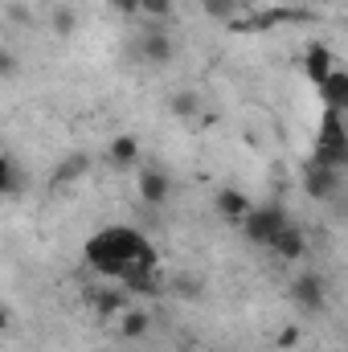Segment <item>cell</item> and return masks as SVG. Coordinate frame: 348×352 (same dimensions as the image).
I'll return each mask as SVG.
<instances>
[{
	"mask_svg": "<svg viewBox=\"0 0 348 352\" xmlns=\"http://www.w3.org/2000/svg\"><path fill=\"white\" fill-rule=\"evenodd\" d=\"M87 263L119 283H131L135 291H152V274H156V254L148 246V238L131 226H111L98 230L87 242Z\"/></svg>",
	"mask_w": 348,
	"mask_h": 352,
	"instance_id": "cell-1",
	"label": "cell"
},
{
	"mask_svg": "<svg viewBox=\"0 0 348 352\" xmlns=\"http://www.w3.org/2000/svg\"><path fill=\"white\" fill-rule=\"evenodd\" d=\"M242 226H246V238H250V242H259V246H274V238H279L291 221H287L283 205H254L250 217H246Z\"/></svg>",
	"mask_w": 348,
	"mask_h": 352,
	"instance_id": "cell-2",
	"label": "cell"
},
{
	"mask_svg": "<svg viewBox=\"0 0 348 352\" xmlns=\"http://www.w3.org/2000/svg\"><path fill=\"white\" fill-rule=\"evenodd\" d=\"M303 188H307V197L312 201H332L336 192H340V168H328V164H307V173H303Z\"/></svg>",
	"mask_w": 348,
	"mask_h": 352,
	"instance_id": "cell-3",
	"label": "cell"
},
{
	"mask_svg": "<svg viewBox=\"0 0 348 352\" xmlns=\"http://www.w3.org/2000/svg\"><path fill=\"white\" fill-rule=\"evenodd\" d=\"M291 299H295L303 311H324V278H320V274H295Z\"/></svg>",
	"mask_w": 348,
	"mask_h": 352,
	"instance_id": "cell-4",
	"label": "cell"
},
{
	"mask_svg": "<svg viewBox=\"0 0 348 352\" xmlns=\"http://www.w3.org/2000/svg\"><path fill=\"white\" fill-rule=\"evenodd\" d=\"M135 188H140V201L144 205H164L168 192H173V180H168V173H160V168H144V173L135 176Z\"/></svg>",
	"mask_w": 348,
	"mask_h": 352,
	"instance_id": "cell-5",
	"label": "cell"
},
{
	"mask_svg": "<svg viewBox=\"0 0 348 352\" xmlns=\"http://www.w3.org/2000/svg\"><path fill=\"white\" fill-rule=\"evenodd\" d=\"M320 94H324V107H328V111L348 115V74L332 70V74H328V82H320Z\"/></svg>",
	"mask_w": 348,
	"mask_h": 352,
	"instance_id": "cell-6",
	"label": "cell"
},
{
	"mask_svg": "<svg viewBox=\"0 0 348 352\" xmlns=\"http://www.w3.org/2000/svg\"><path fill=\"white\" fill-rule=\"evenodd\" d=\"M250 209H254V205H250L246 192H238V188H221V192H217V213H221V217H230V221H246Z\"/></svg>",
	"mask_w": 348,
	"mask_h": 352,
	"instance_id": "cell-7",
	"label": "cell"
},
{
	"mask_svg": "<svg viewBox=\"0 0 348 352\" xmlns=\"http://www.w3.org/2000/svg\"><path fill=\"white\" fill-rule=\"evenodd\" d=\"M279 258H287V263H295V258H303L307 254V238H303V230L299 226H287L279 238H274V246H270Z\"/></svg>",
	"mask_w": 348,
	"mask_h": 352,
	"instance_id": "cell-8",
	"label": "cell"
},
{
	"mask_svg": "<svg viewBox=\"0 0 348 352\" xmlns=\"http://www.w3.org/2000/svg\"><path fill=\"white\" fill-rule=\"evenodd\" d=\"M107 156H111L115 168H131V164L140 160V140H135V135H115V140L107 144Z\"/></svg>",
	"mask_w": 348,
	"mask_h": 352,
	"instance_id": "cell-9",
	"label": "cell"
},
{
	"mask_svg": "<svg viewBox=\"0 0 348 352\" xmlns=\"http://www.w3.org/2000/svg\"><path fill=\"white\" fill-rule=\"evenodd\" d=\"M140 54L148 62H168L173 58V37L168 33H144L140 37Z\"/></svg>",
	"mask_w": 348,
	"mask_h": 352,
	"instance_id": "cell-10",
	"label": "cell"
},
{
	"mask_svg": "<svg viewBox=\"0 0 348 352\" xmlns=\"http://www.w3.org/2000/svg\"><path fill=\"white\" fill-rule=\"evenodd\" d=\"M307 78L320 87V82H328V74H332V54H328V45H312L307 50Z\"/></svg>",
	"mask_w": 348,
	"mask_h": 352,
	"instance_id": "cell-11",
	"label": "cell"
},
{
	"mask_svg": "<svg viewBox=\"0 0 348 352\" xmlns=\"http://www.w3.org/2000/svg\"><path fill=\"white\" fill-rule=\"evenodd\" d=\"M119 328H123V336L140 340V336H144V332L152 328V320H148V311H144V307H127V311H123V324H119Z\"/></svg>",
	"mask_w": 348,
	"mask_h": 352,
	"instance_id": "cell-12",
	"label": "cell"
},
{
	"mask_svg": "<svg viewBox=\"0 0 348 352\" xmlns=\"http://www.w3.org/2000/svg\"><path fill=\"white\" fill-rule=\"evenodd\" d=\"M168 107H173L176 119H193V115L201 111V98H197L193 90H180V94H173V102H168Z\"/></svg>",
	"mask_w": 348,
	"mask_h": 352,
	"instance_id": "cell-13",
	"label": "cell"
},
{
	"mask_svg": "<svg viewBox=\"0 0 348 352\" xmlns=\"http://www.w3.org/2000/svg\"><path fill=\"white\" fill-rule=\"evenodd\" d=\"M201 4H205V12H209L213 21H230L234 12L246 8V0H201Z\"/></svg>",
	"mask_w": 348,
	"mask_h": 352,
	"instance_id": "cell-14",
	"label": "cell"
},
{
	"mask_svg": "<svg viewBox=\"0 0 348 352\" xmlns=\"http://www.w3.org/2000/svg\"><path fill=\"white\" fill-rule=\"evenodd\" d=\"M90 168V156H70V160H62V164H58V180H62V184H70V180H78V176L87 173Z\"/></svg>",
	"mask_w": 348,
	"mask_h": 352,
	"instance_id": "cell-15",
	"label": "cell"
},
{
	"mask_svg": "<svg viewBox=\"0 0 348 352\" xmlns=\"http://www.w3.org/2000/svg\"><path fill=\"white\" fill-rule=\"evenodd\" d=\"M0 184H4V197H12V192L21 188V173H17V160H12V156L0 160Z\"/></svg>",
	"mask_w": 348,
	"mask_h": 352,
	"instance_id": "cell-16",
	"label": "cell"
},
{
	"mask_svg": "<svg viewBox=\"0 0 348 352\" xmlns=\"http://www.w3.org/2000/svg\"><path fill=\"white\" fill-rule=\"evenodd\" d=\"M140 4H144L148 16H168L173 12V0H140Z\"/></svg>",
	"mask_w": 348,
	"mask_h": 352,
	"instance_id": "cell-17",
	"label": "cell"
},
{
	"mask_svg": "<svg viewBox=\"0 0 348 352\" xmlns=\"http://www.w3.org/2000/svg\"><path fill=\"white\" fill-rule=\"evenodd\" d=\"M54 29H58V33H74V12H70V8H58Z\"/></svg>",
	"mask_w": 348,
	"mask_h": 352,
	"instance_id": "cell-18",
	"label": "cell"
},
{
	"mask_svg": "<svg viewBox=\"0 0 348 352\" xmlns=\"http://www.w3.org/2000/svg\"><path fill=\"white\" fill-rule=\"evenodd\" d=\"M115 12H123V16H135V12H144V4L140 0H107Z\"/></svg>",
	"mask_w": 348,
	"mask_h": 352,
	"instance_id": "cell-19",
	"label": "cell"
},
{
	"mask_svg": "<svg viewBox=\"0 0 348 352\" xmlns=\"http://www.w3.org/2000/svg\"><path fill=\"white\" fill-rule=\"evenodd\" d=\"M295 344H299V328H283L279 332V349L287 352V349H295Z\"/></svg>",
	"mask_w": 348,
	"mask_h": 352,
	"instance_id": "cell-20",
	"label": "cell"
},
{
	"mask_svg": "<svg viewBox=\"0 0 348 352\" xmlns=\"http://www.w3.org/2000/svg\"><path fill=\"white\" fill-rule=\"evenodd\" d=\"M345 131H348V115H345Z\"/></svg>",
	"mask_w": 348,
	"mask_h": 352,
	"instance_id": "cell-21",
	"label": "cell"
}]
</instances>
